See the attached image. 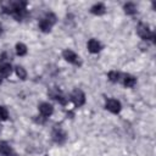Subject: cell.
Wrapping results in <instances>:
<instances>
[{"instance_id":"2","label":"cell","mask_w":156,"mask_h":156,"mask_svg":"<svg viewBox=\"0 0 156 156\" xmlns=\"http://www.w3.org/2000/svg\"><path fill=\"white\" fill-rule=\"evenodd\" d=\"M56 16H55V13H52V12H48L40 21H39V29L43 32V33H49L50 30H51V28H52V26L56 23Z\"/></svg>"},{"instance_id":"13","label":"cell","mask_w":156,"mask_h":156,"mask_svg":"<svg viewBox=\"0 0 156 156\" xmlns=\"http://www.w3.org/2000/svg\"><path fill=\"white\" fill-rule=\"evenodd\" d=\"M90 12L93 15H95V16H101V15H104L106 12V7H105V5L102 2H98V4H95V5H93L90 7Z\"/></svg>"},{"instance_id":"19","label":"cell","mask_w":156,"mask_h":156,"mask_svg":"<svg viewBox=\"0 0 156 156\" xmlns=\"http://www.w3.org/2000/svg\"><path fill=\"white\" fill-rule=\"evenodd\" d=\"M9 118V111L5 106H0V121H6Z\"/></svg>"},{"instance_id":"3","label":"cell","mask_w":156,"mask_h":156,"mask_svg":"<svg viewBox=\"0 0 156 156\" xmlns=\"http://www.w3.org/2000/svg\"><path fill=\"white\" fill-rule=\"evenodd\" d=\"M136 33H138V35H139L143 40H145V41L152 40V43H155L156 35H155V33L149 28L147 24H145V23H139L138 27H136Z\"/></svg>"},{"instance_id":"18","label":"cell","mask_w":156,"mask_h":156,"mask_svg":"<svg viewBox=\"0 0 156 156\" xmlns=\"http://www.w3.org/2000/svg\"><path fill=\"white\" fill-rule=\"evenodd\" d=\"M15 71H16V74L18 78H21L22 80H24L27 78V71L22 67V66H16L15 67Z\"/></svg>"},{"instance_id":"14","label":"cell","mask_w":156,"mask_h":156,"mask_svg":"<svg viewBox=\"0 0 156 156\" xmlns=\"http://www.w3.org/2000/svg\"><path fill=\"white\" fill-rule=\"evenodd\" d=\"M122 83L126 88H133L136 84V78L132 74H124L122 78Z\"/></svg>"},{"instance_id":"20","label":"cell","mask_w":156,"mask_h":156,"mask_svg":"<svg viewBox=\"0 0 156 156\" xmlns=\"http://www.w3.org/2000/svg\"><path fill=\"white\" fill-rule=\"evenodd\" d=\"M1 34H2V27L0 26V35H1Z\"/></svg>"},{"instance_id":"16","label":"cell","mask_w":156,"mask_h":156,"mask_svg":"<svg viewBox=\"0 0 156 156\" xmlns=\"http://www.w3.org/2000/svg\"><path fill=\"white\" fill-rule=\"evenodd\" d=\"M107 78H108L110 82L117 83V82L121 79V73L117 72V71H110V72L107 73Z\"/></svg>"},{"instance_id":"21","label":"cell","mask_w":156,"mask_h":156,"mask_svg":"<svg viewBox=\"0 0 156 156\" xmlns=\"http://www.w3.org/2000/svg\"><path fill=\"white\" fill-rule=\"evenodd\" d=\"M1 83H2V78L0 77V84H1Z\"/></svg>"},{"instance_id":"17","label":"cell","mask_w":156,"mask_h":156,"mask_svg":"<svg viewBox=\"0 0 156 156\" xmlns=\"http://www.w3.org/2000/svg\"><path fill=\"white\" fill-rule=\"evenodd\" d=\"M15 49H16V54L18 56H24L27 54V46L23 43H17L16 46H15Z\"/></svg>"},{"instance_id":"11","label":"cell","mask_w":156,"mask_h":156,"mask_svg":"<svg viewBox=\"0 0 156 156\" xmlns=\"http://www.w3.org/2000/svg\"><path fill=\"white\" fill-rule=\"evenodd\" d=\"M87 46H88L89 52H91V54H98V52L102 49V46H101L100 41H99V40H96V39H90V40L88 41Z\"/></svg>"},{"instance_id":"9","label":"cell","mask_w":156,"mask_h":156,"mask_svg":"<svg viewBox=\"0 0 156 156\" xmlns=\"http://www.w3.org/2000/svg\"><path fill=\"white\" fill-rule=\"evenodd\" d=\"M38 110H39V113H40V117H43V118H48V117H50L51 115H52V112H54V107H52V105L51 104H49V102H41L39 106H38Z\"/></svg>"},{"instance_id":"15","label":"cell","mask_w":156,"mask_h":156,"mask_svg":"<svg viewBox=\"0 0 156 156\" xmlns=\"http://www.w3.org/2000/svg\"><path fill=\"white\" fill-rule=\"evenodd\" d=\"M123 10H124V12L127 13V15H129V16H133V15H135L136 13V5L134 4V2H126L124 5H123Z\"/></svg>"},{"instance_id":"8","label":"cell","mask_w":156,"mask_h":156,"mask_svg":"<svg viewBox=\"0 0 156 156\" xmlns=\"http://www.w3.org/2000/svg\"><path fill=\"white\" fill-rule=\"evenodd\" d=\"M48 94H49V96H50L51 99H54L55 101H57L60 105L65 106V105L67 104V99L63 96V94H62V91H61L60 89L52 88V89H50V90L48 91Z\"/></svg>"},{"instance_id":"4","label":"cell","mask_w":156,"mask_h":156,"mask_svg":"<svg viewBox=\"0 0 156 156\" xmlns=\"http://www.w3.org/2000/svg\"><path fill=\"white\" fill-rule=\"evenodd\" d=\"M51 136H52V140H54L56 144H58V145H62V144L66 141V139H67L66 132H65L60 126H54Z\"/></svg>"},{"instance_id":"7","label":"cell","mask_w":156,"mask_h":156,"mask_svg":"<svg viewBox=\"0 0 156 156\" xmlns=\"http://www.w3.org/2000/svg\"><path fill=\"white\" fill-rule=\"evenodd\" d=\"M105 108L108 110L111 113H119L121 110H122V105L121 102L117 100V99H107L106 102H105Z\"/></svg>"},{"instance_id":"6","label":"cell","mask_w":156,"mask_h":156,"mask_svg":"<svg viewBox=\"0 0 156 156\" xmlns=\"http://www.w3.org/2000/svg\"><path fill=\"white\" fill-rule=\"evenodd\" d=\"M62 56H63V58H65L67 62H69V63H72V65H74V66H80V65H82L79 56H78L73 50H71V49L63 50V51H62Z\"/></svg>"},{"instance_id":"1","label":"cell","mask_w":156,"mask_h":156,"mask_svg":"<svg viewBox=\"0 0 156 156\" xmlns=\"http://www.w3.org/2000/svg\"><path fill=\"white\" fill-rule=\"evenodd\" d=\"M2 12L11 15L16 21H22L27 15V2L26 1H11L1 5Z\"/></svg>"},{"instance_id":"12","label":"cell","mask_w":156,"mask_h":156,"mask_svg":"<svg viewBox=\"0 0 156 156\" xmlns=\"http://www.w3.org/2000/svg\"><path fill=\"white\" fill-rule=\"evenodd\" d=\"M12 73V66L9 62H2L0 63V77L6 78Z\"/></svg>"},{"instance_id":"5","label":"cell","mask_w":156,"mask_h":156,"mask_svg":"<svg viewBox=\"0 0 156 156\" xmlns=\"http://www.w3.org/2000/svg\"><path fill=\"white\" fill-rule=\"evenodd\" d=\"M69 98H71V100H72V102L74 104L76 107H80L85 104V94L80 89H74L71 93Z\"/></svg>"},{"instance_id":"10","label":"cell","mask_w":156,"mask_h":156,"mask_svg":"<svg viewBox=\"0 0 156 156\" xmlns=\"http://www.w3.org/2000/svg\"><path fill=\"white\" fill-rule=\"evenodd\" d=\"M0 154L2 156H16V152L13 151L12 146L5 140L0 141Z\"/></svg>"}]
</instances>
